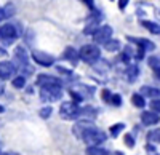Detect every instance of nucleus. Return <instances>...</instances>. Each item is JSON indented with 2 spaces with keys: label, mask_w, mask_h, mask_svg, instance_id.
<instances>
[{
  "label": "nucleus",
  "mask_w": 160,
  "mask_h": 155,
  "mask_svg": "<svg viewBox=\"0 0 160 155\" xmlns=\"http://www.w3.org/2000/svg\"><path fill=\"white\" fill-rule=\"evenodd\" d=\"M37 85L40 86V99L42 102H55L62 96V82L56 77L40 74L37 77Z\"/></svg>",
  "instance_id": "nucleus-1"
},
{
  "label": "nucleus",
  "mask_w": 160,
  "mask_h": 155,
  "mask_svg": "<svg viewBox=\"0 0 160 155\" xmlns=\"http://www.w3.org/2000/svg\"><path fill=\"white\" fill-rule=\"evenodd\" d=\"M80 136H82L83 143L85 144H90V146H99V144H102L104 141H106V138H108L102 130L95 128V126H87Z\"/></svg>",
  "instance_id": "nucleus-2"
},
{
  "label": "nucleus",
  "mask_w": 160,
  "mask_h": 155,
  "mask_svg": "<svg viewBox=\"0 0 160 155\" xmlns=\"http://www.w3.org/2000/svg\"><path fill=\"white\" fill-rule=\"evenodd\" d=\"M78 53H80V59H82L83 62H88V64H95L101 58V50L96 43L83 45L78 50Z\"/></svg>",
  "instance_id": "nucleus-3"
},
{
  "label": "nucleus",
  "mask_w": 160,
  "mask_h": 155,
  "mask_svg": "<svg viewBox=\"0 0 160 155\" xmlns=\"http://www.w3.org/2000/svg\"><path fill=\"white\" fill-rule=\"evenodd\" d=\"M59 115L64 120H74V119H78L82 115V109L78 107V104L75 101H68V102H62L61 104Z\"/></svg>",
  "instance_id": "nucleus-4"
},
{
  "label": "nucleus",
  "mask_w": 160,
  "mask_h": 155,
  "mask_svg": "<svg viewBox=\"0 0 160 155\" xmlns=\"http://www.w3.org/2000/svg\"><path fill=\"white\" fill-rule=\"evenodd\" d=\"M18 38V29L15 24H2L0 26V43L2 45H11Z\"/></svg>",
  "instance_id": "nucleus-5"
},
{
  "label": "nucleus",
  "mask_w": 160,
  "mask_h": 155,
  "mask_svg": "<svg viewBox=\"0 0 160 155\" xmlns=\"http://www.w3.org/2000/svg\"><path fill=\"white\" fill-rule=\"evenodd\" d=\"M112 34H114V29L112 26H108V24H102L101 27L93 34V42H95L96 45H104L106 42H109L112 38Z\"/></svg>",
  "instance_id": "nucleus-6"
},
{
  "label": "nucleus",
  "mask_w": 160,
  "mask_h": 155,
  "mask_svg": "<svg viewBox=\"0 0 160 155\" xmlns=\"http://www.w3.org/2000/svg\"><path fill=\"white\" fill-rule=\"evenodd\" d=\"M93 93H95V88L93 86H85V85H75V86L71 88V91H69V94L72 96V99L75 102H80V101H83L85 98L93 96Z\"/></svg>",
  "instance_id": "nucleus-7"
},
{
  "label": "nucleus",
  "mask_w": 160,
  "mask_h": 155,
  "mask_svg": "<svg viewBox=\"0 0 160 155\" xmlns=\"http://www.w3.org/2000/svg\"><path fill=\"white\" fill-rule=\"evenodd\" d=\"M31 58L34 59L35 64H38L42 67H51L55 64V58L48 53H45V51H40V50H34L31 53Z\"/></svg>",
  "instance_id": "nucleus-8"
},
{
  "label": "nucleus",
  "mask_w": 160,
  "mask_h": 155,
  "mask_svg": "<svg viewBox=\"0 0 160 155\" xmlns=\"http://www.w3.org/2000/svg\"><path fill=\"white\" fill-rule=\"evenodd\" d=\"M16 74V66L11 61H2L0 62V79L2 80H10L11 77Z\"/></svg>",
  "instance_id": "nucleus-9"
},
{
  "label": "nucleus",
  "mask_w": 160,
  "mask_h": 155,
  "mask_svg": "<svg viewBox=\"0 0 160 155\" xmlns=\"http://www.w3.org/2000/svg\"><path fill=\"white\" fill-rule=\"evenodd\" d=\"M15 62H18L21 67H26L31 72V69H29V56H28V51H26L24 46H16V50H15Z\"/></svg>",
  "instance_id": "nucleus-10"
},
{
  "label": "nucleus",
  "mask_w": 160,
  "mask_h": 155,
  "mask_svg": "<svg viewBox=\"0 0 160 155\" xmlns=\"http://www.w3.org/2000/svg\"><path fill=\"white\" fill-rule=\"evenodd\" d=\"M128 42L135 43L136 46L146 50V51H154L155 50V43L152 40H149V38H142V37H127Z\"/></svg>",
  "instance_id": "nucleus-11"
},
{
  "label": "nucleus",
  "mask_w": 160,
  "mask_h": 155,
  "mask_svg": "<svg viewBox=\"0 0 160 155\" xmlns=\"http://www.w3.org/2000/svg\"><path fill=\"white\" fill-rule=\"evenodd\" d=\"M62 59L66 61H69L72 66H75V64L78 62L80 59V53H78V50H75L74 46H66V50L62 51Z\"/></svg>",
  "instance_id": "nucleus-12"
},
{
  "label": "nucleus",
  "mask_w": 160,
  "mask_h": 155,
  "mask_svg": "<svg viewBox=\"0 0 160 155\" xmlns=\"http://www.w3.org/2000/svg\"><path fill=\"white\" fill-rule=\"evenodd\" d=\"M141 122L144 123V125H148V126H151V125H157L158 122H160V117L157 115V112H142L141 114Z\"/></svg>",
  "instance_id": "nucleus-13"
},
{
  "label": "nucleus",
  "mask_w": 160,
  "mask_h": 155,
  "mask_svg": "<svg viewBox=\"0 0 160 155\" xmlns=\"http://www.w3.org/2000/svg\"><path fill=\"white\" fill-rule=\"evenodd\" d=\"M125 74H127V80H128L130 83L136 82L138 75H139V66H138V64H128Z\"/></svg>",
  "instance_id": "nucleus-14"
},
{
  "label": "nucleus",
  "mask_w": 160,
  "mask_h": 155,
  "mask_svg": "<svg viewBox=\"0 0 160 155\" xmlns=\"http://www.w3.org/2000/svg\"><path fill=\"white\" fill-rule=\"evenodd\" d=\"M141 26H142V27L148 31V32H151L152 35H160V24H158V22L144 19V21H141Z\"/></svg>",
  "instance_id": "nucleus-15"
},
{
  "label": "nucleus",
  "mask_w": 160,
  "mask_h": 155,
  "mask_svg": "<svg viewBox=\"0 0 160 155\" xmlns=\"http://www.w3.org/2000/svg\"><path fill=\"white\" fill-rule=\"evenodd\" d=\"M148 64H149V67L154 70L155 77L160 80V56H151L148 59Z\"/></svg>",
  "instance_id": "nucleus-16"
},
{
  "label": "nucleus",
  "mask_w": 160,
  "mask_h": 155,
  "mask_svg": "<svg viewBox=\"0 0 160 155\" xmlns=\"http://www.w3.org/2000/svg\"><path fill=\"white\" fill-rule=\"evenodd\" d=\"M120 46H122V43H120V40H117V38H111L109 42L104 43L106 51H111V53H114V51H118Z\"/></svg>",
  "instance_id": "nucleus-17"
},
{
  "label": "nucleus",
  "mask_w": 160,
  "mask_h": 155,
  "mask_svg": "<svg viewBox=\"0 0 160 155\" xmlns=\"http://www.w3.org/2000/svg\"><path fill=\"white\" fill-rule=\"evenodd\" d=\"M141 93L148 98H158L160 96V90L154 88V86H142L141 88Z\"/></svg>",
  "instance_id": "nucleus-18"
},
{
  "label": "nucleus",
  "mask_w": 160,
  "mask_h": 155,
  "mask_svg": "<svg viewBox=\"0 0 160 155\" xmlns=\"http://www.w3.org/2000/svg\"><path fill=\"white\" fill-rule=\"evenodd\" d=\"M87 153H88V155H111L109 150H106V149H102V147H99V146H91V147H88Z\"/></svg>",
  "instance_id": "nucleus-19"
},
{
  "label": "nucleus",
  "mask_w": 160,
  "mask_h": 155,
  "mask_svg": "<svg viewBox=\"0 0 160 155\" xmlns=\"http://www.w3.org/2000/svg\"><path fill=\"white\" fill-rule=\"evenodd\" d=\"M148 141L152 144H160V128L157 130H152L148 133Z\"/></svg>",
  "instance_id": "nucleus-20"
},
{
  "label": "nucleus",
  "mask_w": 160,
  "mask_h": 155,
  "mask_svg": "<svg viewBox=\"0 0 160 155\" xmlns=\"http://www.w3.org/2000/svg\"><path fill=\"white\" fill-rule=\"evenodd\" d=\"M131 102H133V106H135V107H139V109H142L146 106V101H144L142 94H133L131 96Z\"/></svg>",
  "instance_id": "nucleus-21"
},
{
  "label": "nucleus",
  "mask_w": 160,
  "mask_h": 155,
  "mask_svg": "<svg viewBox=\"0 0 160 155\" xmlns=\"http://www.w3.org/2000/svg\"><path fill=\"white\" fill-rule=\"evenodd\" d=\"M123 130H125V125L123 123H115V125L111 126V136L112 138H117Z\"/></svg>",
  "instance_id": "nucleus-22"
},
{
  "label": "nucleus",
  "mask_w": 160,
  "mask_h": 155,
  "mask_svg": "<svg viewBox=\"0 0 160 155\" xmlns=\"http://www.w3.org/2000/svg\"><path fill=\"white\" fill-rule=\"evenodd\" d=\"M13 86L15 88H22L26 85V79H24V75H18V77H13V80H11Z\"/></svg>",
  "instance_id": "nucleus-23"
},
{
  "label": "nucleus",
  "mask_w": 160,
  "mask_h": 155,
  "mask_svg": "<svg viewBox=\"0 0 160 155\" xmlns=\"http://www.w3.org/2000/svg\"><path fill=\"white\" fill-rule=\"evenodd\" d=\"M109 104L114 106V107H118V106H122V96L120 94H112L111 99H109Z\"/></svg>",
  "instance_id": "nucleus-24"
},
{
  "label": "nucleus",
  "mask_w": 160,
  "mask_h": 155,
  "mask_svg": "<svg viewBox=\"0 0 160 155\" xmlns=\"http://www.w3.org/2000/svg\"><path fill=\"white\" fill-rule=\"evenodd\" d=\"M51 112H53V109H51V106H45L43 109H40V112H38V115L42 119H48L50 115H51Z\"/></svg>",
  "instance_id": "nucleus-25"
},
{
  "label": "nucleus",
  "mask_w": 160,
  "mask_h": 155,
  "mask_svg": "<svg viewBox=\"0 0 160 155\" xmlns=\"http://www.w3.org/2000/svg\"><path fill=\"white\" fill-rule=\"evenodd\" d=\"M10 15H13L11 10H10V5L5 7V8H0V21H3L5 18H8Z\"/></svg>",
  "instance_id": "nucleus-26"
},
{
  "label": "nucleus",
  "mask_w": 160,
  "mask_h": 155,
  "mask_svg": "<svg viewBox=\"0 0 160 155\" xmlns=\"http://www.w3.org/2000/svg\"><path fill=\"white\" fill-rule=\"evenodd\" d=\"M144 55H146V50H142V48H139V46H136V50H135V59L136 61H141L142 58H144Z\"/></svg>",
  "instance_id": "nucleus-27"
},
{
  "label": "nucleus",
  "mask_w": 160,
  "mask_h": 155,
  "mask_svg": "<svg viewBox=\"0 0 160 155\" xmlns=\"http://www.w3.org/2000/svg\"><path fill=\"white\" fill-rule=\"evenodd\" d=\"M151 109H152L154 112H160V99L151 101Z\"/></svg>",
  "instance_id": "nucleus-28"
},
{
  "label": "nucleus",
  "mask_w": 160,
  "mask_h": 155,
  "mask_svg": "<svg viewBox=\"0 0 160 155\" xmlns=\"http://www.w3.org/2000/svg\"><path fill=\"white\" fill-rule=\"evenodd\" d=\"M125 144L128 147H135V139H133L131 134H125Z\"/></svg>",
  "instance_id": "nucleus-29"
},
{
  "label": "nucleus",
  "mask_w": 160,
  "mask_h": 155,
  "mask_svg": "<svg viewBox=\"0 0 160 155\" xmlns=\"http://www.w3.org/2000/svg\"><path fill=\"white\" fill-rule=\"evenodd\" d=\"M130 3V0H118V10L120 11H125V8L128 7Z\"/></svg>",
  "instance_id": "nucleus-30"
},
{
  "label": "nucleus",
  "mask_w": 160,
  "mask_h": 155,
  "mask_svg": "<svg viewBox=\"0 0 160 155\" xmlns=\"http://www.w3.org/2000/svg\"><path fill=\"white\" fill-rule=\"evenodd\" d=\"M82 2L90 8V11H93V10H96V7H95V0H82Z\"/></svg>",
  "instance_id": "nucleus-31"
},
{
  "label": "nucleus",
  "mask_w": 160,
  "mask_h": 155,
  "mask_svg": "<svg viewBox=\"0 0 160 155\" xmlns=\"http://www.w3.org/2000/svg\"><path fill=\"white\" fill-rule=\"evenodd\" d=\"M111 96H112V93L109 91V90H104V91H102V99H104L106 102H109V99H111Z\"/></svg>",
  "instance_id": "nucleus-32"
},
{
  "label": "nucleus",
  "mask_w": 160,
  "mask_h": 155,
  "mask_svg": "<svg viewBox=\"0 0 160 155\" xmlns=\"http://www.w3.org/2000/svg\"><path fill=\"white\" fill-rule=\"evenodd\" d=\"M7 55H8V51H7L3 46H0V58H5Z\"/></svg>",
  "instance_id": "nucleus-33"
},
{
  "label": "nucleus",
  "mask_w": 160,
  "mask_h": 155,
  "mask_svg": "<svg viewBox=\"0 0 160 155\" xmlns=\"http://www.w3.org/2000/svg\"><path fill=\"white\" fill-rule=\"evenodd\" d=\"M114 155H123L122 152H114Z\"/></svg>",
  "instance_id": "nucleus-34"
},
{
  "label": "nucleus",
  "mask_w": 160,
  "mask_h": 155,
  "mask_svg": "<svg viewBox=\"0 0 160 155\" xmlns=\"http://www.w3.org/2000/svg\"><path fill=\"white\" fill-rule=\"evenodd\" d=\"M0 155H13V153H0Z\"/></svg>",
  "instance_id": "nucleus-35"
},
{
  "label": "nucleus",
  "mask_w": 160,
  "mask_h": 155,
  "mask_svg": "<svg viewBox=\"0 0 160 155\" xmlns=\"http://www.w3.org/2000/svg\"><path fill=\"white\" fill-rule=\"evenodd\" d=\"M0 112H3V107L2 106H0Z\"/></svg>",
  "instance_id": "nucleus-36"
},
{
  "label": "nucleus",
  "mask_w": 160,
  "mask_h": 155,
  "mask_svg": "<svg viewBox=\"0 0 160 155\" xmlns=\"http://www.w3.org/2000/svg\"><path fill=\"white\" fill-rule=\"evenodd\" d=\"M0 94H2V86H0Z\"/></svg>",
  "instance_id": "nucleus-37"
}]
</instances>
